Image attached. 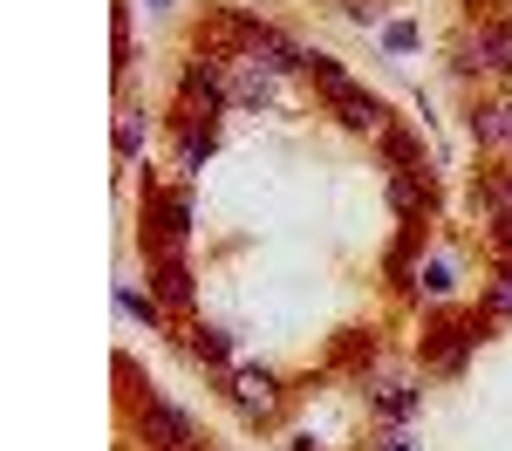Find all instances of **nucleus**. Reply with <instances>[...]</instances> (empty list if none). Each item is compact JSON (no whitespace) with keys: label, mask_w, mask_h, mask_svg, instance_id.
Masks as SVG:
<instances>
[{"label":"nucleus","mask_w":512,"mask_h":451,"mask_svg":"<svg viewBox=\"0 0 512 451\" xmlns=\"http://www.w3.org/2000/svg\"><path fill=\"white\" fill-rule=\"evenodd\" d=\"M233 397L246 410H274V376H267V369H239V376H233Z\"/></svg>","instance_id":"obj_6"},{"label":"nucleus","mask_w":512,"mask_h":451,"mask_svg":"<svg viewBox=\"0 0 512 451\" xmlns=\"http://www.w3.org/2000/svg\"><path fill=\"white\" fill-rule=\"evenodd\" d=\"M185 219H192V212H185V192L158 199L151 205V233H144V246H151L158 260H178V253H185Z\"/></svg>","instance_id":"obj_3"},{"label":"nucleus","mask_w":512,"mask_h":451,"mask_svg":"<svg viewBox=\"0 0 512 451\" xmlns=\"http://www.w3.org/2000/svg\"><path fill=\"white\" fill-rule=\"evenodd\" d=\"M151 287L164 301H192V267L185 260H151Z\"/></svg>","instance_id":"obj_5"},{"label":"nucleus","mask_w":512,"mask_h":451,"mask_svg":"<svg viewBox=\"0 0 512 451\" xmlns=\"http://www.w3.org/2000/svg\"><path fill=\"white\" fill-rule=\"evenodd\" d=\"M383 410H390V417H410V410H417V390H410V383H396L390 397H383Z\"/></svg>","instance_id":"obj_10"},{"label":"nucleus","mask_w":512,"mask_h":451,"mask_svg":"<svg viewBox=\"0 0 512 451\" xmlns=\"http://www.w3.org/2000/svg\"><path fill=\"white\" fill-rule=\"evenodd\" d=\"M492 308H512V274H506V287H499V294H492Z\"/></svg>","instance_id":"obj_15"},{"label":"nucleus","mask_w":512,"mask_h":451,"mask_svg":"<svg viewBox=\"0 0 512 451\" xmlns=\"http://www.w3.org/2000/svg\"><path fill=\"white\" fill-rule=\"evenodd\" d=\"M137 438L151 451H205L198 445V424L178 404H164V397H151V404L137 410Z\"/></svg>","instance_id":"obj_2"},{"label":"nucleus","mask_w":512,"mask_h":451,"mask_svg":"<svg viewBox=\"0 0 512 451\" xmlns=\"http://www.w3.org/2000/svg\"><path fill=\"white\" fill-rule=\"evenodd\" d=\"M390 199H396V212H403V219H410V212H417V178H410V171H396Z\"/></svg>","instance_id":"obj_9"},{"label":"nucleus","mask_w":512,"mask_h":451,"mask_svg":"<svg viewBox=\"0 0 512 451\" xmlns=\"http://www.w3.org/2000/svg\"><path fill=\"white\" fill-rule=\"evenodd\" d=\"M390 158H396V164H410V171H417V137H403V130H390Z\"/></svg>","instance_id":"obj_11"},{"label":"nucleus","mask_w":512,"mask_h":451,"mask_svg":"<svg viewBox=\"0 0 512 451\" xmlns=\"http://www.w3.org/2000/svg\"><path fill=\"white\" fill-rule=\"evenodd\" d=\"M117 144H123V151H137V144H144V123H137V117H123V130H117Z\"/></svg>","instance_id":"obj_14"},{"label":"nucleus","mask_w":512,"mask_h":451,"mask_svg":"<svg viewBox=\"0 0 512 451\" xmlns=\"http://www.w3.org/2000/svg\"><path fill=\"white\" fill-rule=\"evenodd\" d=\"M465 69H512V28L506 21H485V28L465 41Z\"/></svg>","instance_id":"obj_4"},{"label":"nucleus","mask_w":512,"mask_h":451,"mask_svg":"<svg viewBox=\"0 0 512 451\" xmlns=\"http://www.w3.org/2000/svg\"><path fill=\"white\" fill-rule=\"evenodd\" d=\"M424 287H431V294H451V267L431 260V267H424Z\"/></svg>","instance_id":"obj_13"},{"label":"nucleus","mask_w":512,"mask_h":451,"mask_svg":"<svg viewBox=\"0 0 512 451\" xmlns=\"http://www.w3.org/2000/svg\"><path fill=\"white\" fill-rule=\"evenodd\" d=\"M465 342H472V322H444V328H437V342H431V356H437V363H458Z\"/></svg>","instance_id":"obj_7"},{"label":"nucleus","mask_w":512,"mask_h":451,"mask_svg":"<svg viewBox=\"0 0 512 451\" xmlns=\"http://www.w3.org/2000/svg\"><path fill=\"white\" fill-rule=\"evenodd\" d=\"M301 69L328 89V103L342 110V123H349V130H376V123H383V103H376V96H362V89H355V82L342 76L328 55H301Z\"/></svg>","instance_id":"obj_1"},{"label":"nucleus","mask_w":512,"mask_h":451,"mask_svg":"<svg viewBox=\"0 0 512 451\" xmlns=\"http://www.w3.org/2000/svg\"><path fill=\"white\" fill-rule=\"evenodd\" d=\"M472 137L478 144H506V117L499 110H472Z\"/></svg>","instance_id":"obj_8"},{"label":"nucleus","mask_w":512,"mask_h":451,"mask_svg":"<svg viewBox=\"0 0 512 451\" xmlns=\"http://www.w3.org/2000/svg\"><path fill=\"white\" fill-rule=\"evenodd\" d=\"M499 117H506V144H512V103H499Z\"/></svg>","instance_id":"obj_16"},{"label":"nucleus","mask_w":512,"mask_h":451,"mask_svg":"<svg viewBox=\"0 0 512 451\" xmlns=\"http://www.w3.org/2000/svg\"><path fill=\"white\" fill-rule=\"evenodd\" d=\"M192 349H198V356H205V363H226V335H212V328H205V335H198Z\"/></svg>","instance_id":"obj_12"}]
</instances>
